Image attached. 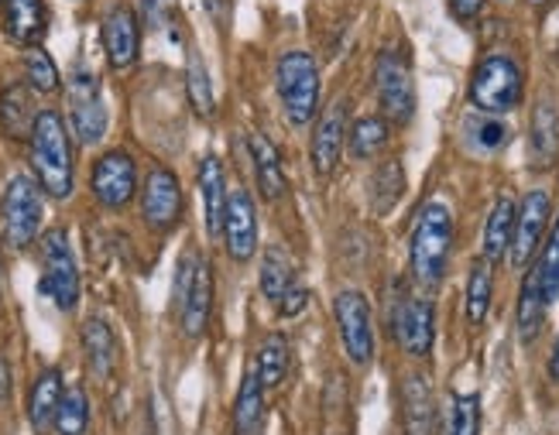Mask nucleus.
Listing matches in <instances>:
<instances>
[{
	"instance_id": "obj_1",
	"label": "nucleus",
	"mask_w": 559,
	"mask_h": 435,
	"mask_svg": "<svg viewBox=\"0 0 559 435\" xmlns=\"http://www.w3.org/2000/svg\"><path fill=\"white\" fill-rule=\"evenodd\" d=\"M28 148H32V168L38 176L41 192H48L52 200H69L72 182H76L72 179V144H69L66 120L56 110L38 113Z\"/></svg>"
},
{
	"instance_id": "obj_2",
	"label": "nucleus",
	"mask_w": 559,
	"mask_h": 435,
	"mask_svg": "<svg viewBox=\"0 0 559 435\" xmlns=\"http://www.w3.org/2000/svg\"><path fill=\"white\" fill-rule=\"evenodd\" d=\"M453 247V216L443 203H426L412 227V275L423 288H436L447 275Z\"/></svg>"
},
{
	"instance_id": "obj_3",
	"label": "nucleus",
	"mask_w": 559,
	"mask_h": 435,
	"mask_svg": "<svg viewBox=\"0 0 559 435\" xmlns=\"http://www.w3.org/2000/svg\"><path fill=\"white\" fill-rule=\"evenodd\" d=\"M275 83L288 124H309L320 110V65L309 52H285L275 69Z\"/></svg>"
},
{
	"instance_id": "obj_4",
	"label": "nucleus",
	"mask_w": 559,
	"mask_h": 435,
	"mask_svg": "<svg viewBox=\"0 0 559 435\" xmlns=\"http://www.w3.org/2000/svg\"><path fill=\"white\" fill-rule=\"evenodd\" d=\"M522 89L525 76L515 59L508 56H488L477 62L474 76H471V104L484 113H512L522 104Z\"/></svg>"
},
{
	"instance_id": "obj_5",
	"label": "nucleus",
	"mask_w": 559,
	"mask_h": 435,
	"mask_svg": "<svg viewBox=\"0 0 559 435\" xmlns=\"http://www.w3.org/2000/svg\"><path fill=\"white\" fill-rule=\"evenodd\" d=\"M176 302L186 336L197 340L206 333L213 312V268L197 251H189L176 268Z\"/></svg>"
},
{
	"instance_id": "obj_6",
	"label": "nucleus",
	"mask_w": 559,
	"mask_h": 435,
	"mask_svg": "<svg viewBox=\"0 0 559 435\" xmlns=\"http://www.w3.org/2000/svg\"><path fill=\"white\" fill-rule=\"evenodd\" d=\"M41 264H45V275H41L38 292L52 299L62 312H72L80 302V268H76V257H72V244L66 230L59 227L45 230Z\"/></svg>"
},
{
	"instance_id": "obj_7",
	"label": "nucleus",
	"mask_w": 559,
	"mask_h": 435,
	"mask_svg": "<svg viewBox=\"0 0 559 435\" xmlns=\"http://www.w3.org/2000/svg\"><path fill=\"white\" fill-rule=\"evenodd\" d=\"M0 223H4L8 247H32L41 227V185L32 176H14L0 200Z\"/></svg>"
},
{
	"instance_id": "obj_8",
	"label": "nucleus",
	"mask_w": 559,
	"mask_h": 435,
	"mask_svg": "<svg viewBox=\"0 0 559 435\" xmlns=\"http://www.w3.org/2000/svg\"><path fill=\"white\" fill-rule=\"evenodd\" d=\"M374 89L384 120L392 124H408L416 117V83H412V69L402 56L381 52L374 62Z\"/></svg>"
},
{
	"instance_id": "obj_9",
	"label": "nucleus",
	"mask_w": 559,
	"mask_h": 435,
	"mask_svg": "<svg viewBox=\"0 0 559 435\" xmlns=\"http://www.w3.org/2000/svg\"><path fill=\"white\" fill-rule=\"evenodd\" d=\"M69 120H72V134L83 144H96L107 134V107L100 96V80L90 69H76L69 80Z\"/></svg>"
},
{
	"instance_id": "obj_10",
	"label": "nucleus",
	"mask_w": 559,
	"mask_h": 435,
	"mask_svg": "<svg viewBox=\"0 0 559 435\" xmlns=\"http://www.w3.org/2000/svg\"><path fill=\"white\" fill-rule=\"evenodd\" d=\"M333 316L340 329V343L357 367H364L374 357V329H371V305L360 292H340L333 302Z\"/></svg>"
},
{
	"instance_id": "obj_11",
	"label": "nucleus",
	"mask_w": 559,
	"mask_h": 435,
	"mask_svg": "<svg viewBox=\"0 0 559 435\" xmlns=\"http://www.w3.org/2000/svg\"><path fill=\"white\" fill-rule=\"evenodd\" d=\"M90 189L100 206L107 209H124L134 192H138V165L128 152H107L96 158L93 176H90Z\"/></svg>"
},
{
	"instance_id": "obj_12",
	"label": "nucleus",
	"mask_w": 559,
	"mask_h": 435,
	"mask_svg": "<svg viewBox=\"0 0 559 435\" xmlns=\"http://www.w3.org/2000/svg\"><path fill=\"white\" fill-rule=\"evenodd\" d=\"M549 213H552V203L546 189H532L522 200L519 216H515V237H512V247H508L512 268H528V264L536 261L546 227H549Z\"/></svg>"
},
{
	"instance_id": "obj_13",
	"label": "nucleus",
	"mask_w": 559,
	"mask_h": 435,
	"mask_svg": "<svg viewBox=\"0 0 559 435\" xmlns=\"http://www.w3.org/2000/svg\"><path fill=\"white\" fill-rule=\"evenodd\" d=\"M186 203H182V189L179 179L168 172V168H152L148 179L141 189V216L152 230H173L179 223Z\"/></svg>"
},
{
	"instance_id": "obj_14",
	"label": "nucleus",
	"mask_w": 559,
	"mask_h": 435,
	"mask_svg": "<svg viewBox=\"0 0 559 435\" xmlns=\"http://www.w3.org/2000/svg\"><path fill=\"white\" fill-rule=\"evenodd\" d=\"M224 244L234 261H251L258 251V213L248 189H234L227 196V213H224Z\"/></svg>"
},
{
	"instance_id": "obj_15",
	"label": "nucleus",
	"mask_w": 559,
	"mask_h": 435,
	"mask_svg": "<svg viewBox=\"0 0 559 435\" xmlns=\"http://www.w3.org/2000/svg\"><path fill=\"white\" fill-rule=\"evenodd\" d=\"M395 340L408 357H429L436 340V312L432 302L419 295H405L395 305Z\"/></svg>"
},
{
	"instance_id": "obj_16",
	"label": "nucleus",
	"mask_w": 559,
	"mask_h": 435,
	"mask_svg": "<svg viewBox=\"0 0 559 435\" xmlns=\"http://www.w3.org/2000/svg\"><path fill=\"white\" fill-rule=\"evenodd\" d=\"M104 48L114 69H131L141 52V24L131 4H114L104 14Z\"/></svg>"
},
{
	"instance_id": "obj_17",
	"label": "nucleus",
	"mask_w": 559,
	"mask_h": 435,
	"mask_svg": "<svg viewBox=\"0 0 559 435\" xmlns=\"http://www.w3.org/2000/svg\"><path fill=\"white\" fill-rule=\"evenodd\" d=\"M344 144H347V100L340 96L333 107L323 110L320 124H316V134H312L316 176H333L340 155H344Z\"/></svg>"
},
{
	"instance_id": "obj_18",
	"label": "nucleus",
	"mask_w": 559,
	"mask_h": 435,
	"mask_svg": "<svg viewBox=\"0 0 559 435\" xmlns=\"http://www.w3.org/2000/svg\"><path fill=\"white\" fill-rule=\"evenodd\" d=\"M528 155H532V168H539V172H549L559 161V113L549 100L536 104V110H532Z\"/></svg>"
},
{
	"instance_id": "obj_19",
	"label": "nucleus",
	"mask_w": 559,
	"mask_h": 435,
	"mask_svg": "<svg viewBox=\"0 0 559 435\" xmlns=\"http://www.w3.org/2000/svg\"><path fill=\"white\" fill-rule=\"evenodd\" d=\"M48 32V8L41 0H4V35L14 45L35 48Z\"/></svg>"
},
{
	"instance_id": "obj_20",
	"label": "nucleus",
	"mask_w": 559,
	"mask_h": 435,
	"mask_svg": "<svg viewBox=\"0 0 559 435\" xmlns=\"http://www.w3.org/2000/svg\"><path fill=\"white\" fill-rule=\"evenodd\" d=\"M35 120H38V110L32 104L28 86L11 83L0 93V131L8 134V141H28Z\"/></svg>"
},
{
	"instance_id": "obj_21",
	"label": "nucleus",
	"mask_w": 559,
	"mask_h": 435,
	"mask_svg": "<svg viewBox=\"0 0 559 435\" xmlns=\"http://www.w3.org/2000/svg\"><path fill=\"white\" fill-rule=\"evenodd\" d=\"M200 192H203V213H206V233L221 237L224 233V213H227V179L224 165L213 155L200 161Z\"/></svg>"
},
{
	"instance_id": "obj_22",
	"label": "nucleus",
	"mask_w": 559,
	"mask_h": 435,
	"mask_svg": "<svg viewBox=\"0 0 559 435\" xmlns=\"http://www.w3.org/2000/svg\"><path fill=\"white\" fill-rule=\"evenodd\" d=\"M66 388H62V374L56 367H45L35 384H32V395H28V419L38 432H45L48 425L56 422L59 412V401H62Z\"/></svg>"
},
{
	"instance_id": "obj_23",
	"label": "nucleus",
	"mask_w": 559,
	"mask_h": 435,
	"mask_svg": "<svg viewBox=\"0 0 559 435\" xmlns=\"http://www.w3.org/2000/svg\"><path fill=\"white\" fill-rule=\"evenodd\" d=\"M264 425V384L258 377V367L251 364L245 380H240L237 404H234V428L237 435H258Z\"/></svg>"
},
{
	"instance_id": "obj_24",
	"label": "nucleus",
	"mask_w": 559,
	"mask_h": 435,
	"mask_svg": "<svg viewBox=\"0 0 559 435\" xmlns=\"http://www.w3.org/2000/svg\"><path fill=\"white\" fill-rule=\"evenodd\" d=\"M83 353L86 364L96 377H110L117 367V340L114 329L104 319H86L83 323Z\"/></svg>"
},
{
	"instance_id": "obj_25",
	"label": "nucleus",
	"mask_w": 559,
	"mask_h": 435,
	"mask_svg": "<svg viewBox=\"0 0 559 435\" xmlns=\"http://www.w3.org/2000/svg\"><path fill=\"white\" fill-rule=\"evenodd\" d=\"M515 216H519V206L501 196L488 216V227H484V257H488L491 264H498L508 247H512V237H515Z\"/></svg>"
},
{
	"instance_id": "obj_26",
	"label": "nucleus",
	"mask_w": 559,
	"mask_h": 435,
	"mask_svg": "<svg viewBox=\"0 0 559 435\" xmlns=\"http://www.w3.org/2000/svg\"><path fill=\"white\" fill-rule=\"evenodd\" d=\"M251 161H254L258 189L269 200H282V192H285V168H282V158L275 152V144L264 134H251Z\"/></svg>"
},
{
	"instance_id": "obj_27",
	"label": "nucleus",
	"mask_w": 559,
	"mask_h": 435,
	"mask_svg": "<svg viewBox=\"0 0 559 435\" xmlns=\"http://www.w3.org/2000/svg\"><path fill=\"white\" fill-rule=\"evenodd\" d=\"M258 281H261V295L278 305L288 288L299 281V275H296V261H292V257L285 254V247L272 244L269 251H264L261 278H258Z\"/></svg>"
},
{
	"instance_id": "obj_28",
	"label": "nucleus",
	"mask_w": 559,
	"mask_h": 435,
	"mask_svg": "<svg viewBox=\"0 0 559 435\" xmlns=\"http://www.w3.org/2000/svg\"><path fill=\"white\" fill-rule=\"evenodd\" d=\"M546 299H543V288H539V278L536 271H532V264L525 268V281H522V292H519V336L528 343V340H536L543 323H546Z\"/></svg>"
},
{
	"instance_id": "obj_29",
	"label": "nucleus",
	"mask_w": 559,
	"mask_h": 435,
	"mask_svg": "<svg viewBox=\"0 0 559 435\" xmlns=\"http://www.w3.org/2000/svg\"><path fill=\"white\" fill-rule=\"evenodd\" d=\"M495 264L488 257H477L471 264V275H467V319L474 326H480L488 319V309H491V299H495Z\"/></svg>"
},
{
	"instance_id": "obj_30",
	"label": "nucleus",
	"mask_w": 559,
	"mask_h": 435,
	"mask_svg": "<svg viewBox=\"0 0 559 435\" xmlns=\"http://www.w3.org/2000/svg\"><path fill=\"white\" fill-rule=\"evenodd\" d=\"M288 340L282 333H272V336H264V343L258 347V357H254V367H258V377L264 388H275V384L285 380L288 374Z\"/></svg>"
},
{
	"instance_id": "obj_31",
	"label": "nucleus",
	"mask_w": 559,
	"mask_h": 435,
	"mask_svg": "<svg viewBox=\"0 0 559 435\" xmlns=\"http://www.w3.org/2000/svg\"><path fill=\"white\" fill-rule=\"evenodd\" d=\"M350 144V155L360 161H371L374 155H381L388 148V120L384 117H360L354 120V128L347 134Z\"/></svg>"
},
{
	"instance_id": "obj_32",
	"label": "nucleus",
	"mask_w": 559,
	"mask_h": 435,
	"mask_svg": "<svg viewBox=\"0 0 559 435\" xmlns=\"http://www.w3.org/2000/svg\"><path fill=\"white\" fill-rule=\"evenodd\" d=\"M52 428L59 435H86V428H90V401H86L83 384H69V388H66Z\"/></svg>"
},
{
	"instance_id": "obj_33",
	"label": "nucleus",
	"mask_w": 559,
	"mask_h": 435,
	"mask_svg": "<svg viewBox=\"0 0 559 435\" xmlns=\"http://www.w3.org/2000/svg\"><path fill=\"white\" fill-rule=\"evenodd\" d=\"M402 192H405V172H402V165L399 161H384L374 168V176H371V206L374 213H392L395 203L402 200Z\"/></svg>"
},
{
	"instance_id": "obj_34",
	"label": "nucleus",
	"mask_w": 559,
	"mask_h": 435,
	"mask_svg": "<svg viewBox=\"0 0 559 435\" xmlns=\"http://www.w3.org/2000/svg\"><path fill=\"white\" fill-rule=\"evenodd\" d=\"M532 271H536V278H539L546 305H552L559 299V216L552 220L546 247L536 254V261H532Z\"/></svg>"
},
{
	"instance_id": "obj_35",
	"label": "nucleus",
	"mask_w": 559,
	"mask_h": 435,
	"mask_svg": "<svg viewBox=\"0 0 559 435\" xmlns=\"http://www.w3.org/2000/svg\"><path fill=\"white\" fill-rule=\"evenodd\" d=\"M432 422V395L426 388L423 377H408L405 380V425L408 435H426Z\"/></svg>"
},
{
	"instance_id": "obj_36",
	"label": "nucleus",
	"mask_w": 559,
	"mask_h": 435,
	"mask_svg": "<svg viewBox=\"0 0 559 435\" xmlns=\"http://www.w3.org/2000/svg\"><path fill=\"white\" fill-rule=\"evenodd\" d=\"M186 93L189 104L200 117H213V86H210V72L200 59V52H189V65H186Z\"/></svg>"
},
{
	"instance_id": "obj_37",
	"label": "nucleus",
	"mask_w": 559,
	"mask_h": 435,
	"mask_svg": "<svg viewBox=\"0 0 559 435\" xmlns=\"http://www.w3.org/2000/svg\"><path fill=\"white\" fill-rule=\"evenodd\" d=\"M443 435H480V398L477 395H456L450 401Z\"/></svg>"
},
{
	"instance_id": "obj_38",
	"label": "nucleus",
	"mask_w": 559,
	"mask_h": 435,
	"mask_svg": "<svg viewBox=\"0 0 559 435\" xmlns=\"http://www.w3.org/2000/svg\"><path fill=\"white\" fill-rule=\"evenodd\" d=\"M24 80L35 93H56L59 89V69L52 62V56L45 52V48H28V56H24Z\"/></svg>"
},
{
	"instance_id": "obj_39",
	"label": "nucleus",
	"mask_w": 559,
	"mask_h": 435,
	"mask_svg": "<svg viewBox=\"0 0 559 435\" xmlns=\"http://www.w3.org/2000/svg\"><path fill=\"white\" fill-rule=\"evenodd\" d=\"M471 134L477 137V144H480V148H488V152L501 148V144H504V137H508L504 124H498V120H495L491 113H488V117H477L474 124H471Z\"/></svg>"
},
{
	"instance_id": "obj_40",
	"label": "nucleus",
	"mask_w": 559,
	"mask_h": 435,
	"mask_svg": "<svg viewBox=\"0 0 559 435\" xmlns=\"http://www.w3.org/2000/svg\"><path fill=\"white\" fill-rule=\"evenodd\" d=\"M141 11L148 28H168L176 17V0H141Z\"/></svg>"
},
{
	"instance_id": "obj_41",
	"label": "nucleus",
	"mask_w": 559,
	"mask_h": 435,
	"mask_svg": "<svg viewBox=\"0 0 559 435\" xmlns=\"http://www.w3.org/2000/svg\"><path fill=\"white\" fill-rule=\"evenodd\" d=\"M306 302H309V292L302 288V281H296V285H292L288 292L282 295V302H278V312H282L285 319H296L299 312L306 309Z\"/></svg>"
},
{
	"instance_id": "obj_42",
	"label": "nucleus",
	"mask_w": 559,
	"mask_h": 435,
	"mask_svg": "<svg viewBox=\"0 0 559 435\" xmlns=\"http://www.w3.org/2000/svg\"><path fill=\"white\" fill-rule=\"evenodd\" d=\"M450 11H453L456 21L471 24V21H477V14L484 11V0H450Z\"/></svg>"
},
{
	"instance_id": "obj_43",
	"label": "nucleus",
	"mask_w": 559,
	"mask_h": 435,
	"mask_svg": "<svg viewBox=\"0 0 559 435\" xmlns=\"http://www.w3.org/2000/svg\"><path fill=\"white\" fill-rule=\"evenodd\" d=\"M203 4H206V11L216 17V21H227V14H230V0H203Z\"/></svg>"
},
{
	"instance_id": "obj_44",
	"label": "nucleus",
	"mask_w": 559,
	"mask_h": 435,
	"mask_svg": "<svg viewBox=\"0 0 559 435\" xmlns=\"http://www.w3.org/2000/svg\"><path fill=\"white\" fill-rule=\"evenodd\" d=\"M11 395V367H8V360L0 357V401H4Z\"/></svg>"
},
{
	"instance_id": "obj_45",
	"label": "nucleus",
	"mask_w": 559,
	"mask_h": 435,
	"mask_svg": "<svg viewBox=\"0 0 559 435\" xmlns=\"http://www.w3.org/2000/svg\"><path fill=\"white\" fill-rule=\"evenodd\" d=\"M549 377L559 380V336H556V347H552V357H549Z\"/></svg>"
}]
</instances>
